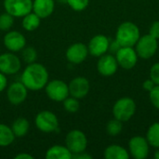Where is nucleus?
Instances as JSON below:
<instances>
[{
	"label": "nucleus",
	"instance_id": "nucleus-1",
	"mask_svg": "<svg viewBox=\"0 0 159 159\" xmlns=\"http://www.w3.org/2000/svg\"><path fill=\"white\" fill-rule=\"evenodd\" d=\"M48 72L47 68L38 62L27 64L21 74L20 81L28 90L37 91L45 89L48 82Z\"/></svg>",
	"mask_w": 159,
	"mask_h": 159
},
{
	"label": "nucleus",
	"instance_id": "nucleus-2",
	"mask_svg": "<svg viewBox=\"0 0 159 159\" xmlns=\"http://www.w3.org/2000/svg\"><path fill=\"white\" fill-rule=\"evenodd\" d=\"M140 37L139 27L131 21L121 23L116 34V39L121 47H134Z\"/></svg>",
	"mask_w": 159,
	"mask_h": 159
},
{
	"label": "nucleus",
	"instance_id": "nucleus-3",
	"mask_svg": "<svg viewBox=\"0 0 159 159\" xmlns=\"http://www.w3.org/2000/svg\"><path fill=\"white\" fill-rule=\"evenodd\" d=\"M136 112V103L133 99L129 97H124L116 102L113 106L114 117L122 121H129Z\"/></svg>",
	"mask_w": 159,
	"mask_h": 159
},
{
	"label": "nucleus",
	"instance_id": "nucleus-4",
	"mask_svg": "<svg viewBox=\"0 0 159 159\" xmlns=\"http://www.w3.org/2000/svg\"><path fill=\"white\" fill-rule=\"evenodd\" d=\"M34 125L43 133H52L59 129V119L53 112L44 110L36 115Z\"/></svg>",
	"mask_w": 159,
	"mask_h": 159
},
{
	"label": "nucleus",
	"instance_id": "nucleus-5",
	"mask_svg": "<svg viewBox=\"0 0 159 159\" xmlns=\"http://www.w3.org/2000/svg\"><path fill=\"white\" fill-rule=\"evenodd\" d=\"M64 145L73 155L86 151L88 147V138L86 134L79 129H72L67 133L64 140Z\"/></svg>",
	"mask_w": 159,
	"mask_h": 159
},
{
	"label": "nucleus",
	"instance_id": "nucleus-6",
	"mask_svg": "<svg viewBox=\"0 0 159 159\" xmlns=\"http://www.w3.org/2000/svg\"><path fill=\"white\" fill-rule=\"evenodd\" d=\"M45 91L48 98L56 102H62L68 96H70L68 84L60 79L48 81L45 87Z\"/></svg>",
	"mask_w": 159,
	"mask_h": 159
},
{
	"label": "nucleus",
	"instance_id": "nucleus-7",
	"mask_svg": "<svg viewBox=\"0 0 159 159\" xmlns=\"http://www.w3.org/2000/svg\"><path fill=\"white\" fill-rule=\"evenodd\" d=\"M134 47L138 57L142 59H150L157 51L158 42L157 38L148 34L140 37Z\"/></svg>",
	"mask_w": 159,
	"mask_h": 159
},
{
	"label": "nucleus",
	"instance_id": "nucleus-8",
	"mask_svg": "<svg viewBox=\"0 0 159 159\" xmlns=\"http://www.w3.org/2000/svg\"><path fill=\"white\" fill-rule=\"evenodd\" d=\"M4 9L14 18H22L33 9V0H4Z\"/></svg>",
	"mask_w": 159,
	"mask_h": 159
},
{
	"label": "nucleus",
	"instance_id": "nucleus-9",
	"mask_svg": "<svg viewBox=\"0 0 159 159\" xmlns=\"http://www.w3.org/2000/svg\"><path fill=\"white\" fill-rule=\"evenodd\" d=\"M21 68V61L14 52L0 54V72L6 75L17 74Z\"/></svg>",
	"mask_w": 159,
	"mask_h": 159
},
{
	"label": "nucleus",
	"instance_id": "nucleus-10",
	"mask_svg": "<svg viewBox=\"0 0 159 159\" xmlns=\"http://www.w3.org/2000/svg\"><path fill=\"white\" fill-rule=\"evenodd\" d=\"M149 143L143 136H134L129 142V153L135 159H144L149 155Z\"/></svg>",
	"mask_w": 159,
	"mask_h": 159
},
{
	"label": "nucleus",
	"instance_id": "nucleus-11",
	"mask_svg": "<svg viewBox=\"0 0 159 159\" xmlns=\"http://www.w3.org/2000/svg\"><path fill=\"white\" fill-rule=\"evenodd\" d=\"M116 59L120 67L130 70L137 64L138 54L133 47H121L116 53Z\"/></svg>",
	"mask_w": 159,
	"mask_h": 159
},
{
	"label": "nucleus",
	"instance_id": "nucleus-12",
	"mask_svg": "<svg viewBox=\"0 0 159 159\" xmlns=\"http://www.w3.org/2000/svg\"><path fill=\"white\" fill-rule=\"evenodd\" d=\"M3 44L10 52H20L26 46L25 36L19 31H7L4 35Z\"/></svg>",
	"mask_w": 159,
	"mask_h": 159
},
{
	"label": "nucleus",
	"instance_id": "nucleus-13",
	"mask_svg": "<svg viewBox=\"0 0 159 159\" xmlns=\"http://www.w3.org/2000/svg\"><path fill=\"white\" fill-rule=\"evenodd\" d=\"M28 96V89L22 84L21 81L11 83L7 88V101L13 105L21 104Z\"/></svg>",
	"mask_w": 159,
	"mask_h": 159
},
{
	"label": "nucleus",
	"instance_id": "nucleus-14",
	"mask_svg": "<svg viewBox=\"0 0 159 159\" xmlns=\"http://www.w3.org/2000/svg\"><path fill=\"white\" fill-rule=\"evenodd\" d=\"M88 46L83 43H75L66 49L65 56L69 62L73 64L82 63L89 56Z\"/></svg>",
	"mask_w": 159,
	"mask_h": 159
},
{
	"label": "nucleus",
	"instance_id": "nucleus-15",
	"mask_svg": "<svg viewBox=\"0 0 159 159\" xmlns=\"http://www.w3.org/2000/svg\"><path fill=\"white\" fill-rule=\"evenodd\" d=\"M69 94L78 100L86 97L90 89L89 81L84 76H76L68 84Z\"/></svg>",
	"mask_w": 159,
	"mask_h": 159
},
{
	"label": "nucleus",
	"instance_id": "nucleus-16",
	"mask_svg": "<svg viewBox=\"0 0 159 159\" xmlns=\"http://www.w3.org/2000/svg\"><path fill=\"white\" fill-rule=\"evenodd\" d=\"M118 63L116 56L111 54H103L99 57L97 62V70L100 75L103 76H111L115 75L118 68Z\"/></svg>",
	"mask_w": 159,
	"mask_h": 159
},
{
	"label": "nucleus",
	"instance_id": "nucleus-17",
	"mask_svg": "<svg viewBox=\"0 0 159 159\" xmlns=\"http://www.w3.org/2000/svg\"><path fill=\"white\" fill-rule=\"evenodd\" d=\"M110 40L103 34H97L93 36L88 45L89 53L93 57H101L109 50Z\"/></svg>",
	"mask_w": 159,
	"mask_h": 159
},
{
	"label": "nucleus",
	"instance_id": "nucleus-18",
	"mask_svg": "<svg viewBox=\"0 0 159 159\" xmlns=\"http://www.w3.org/2000/svg\"><path fill=\"white\" fill-rule=\"evenodd\" d=\"M55 0H33V9L41 20L48 18L54 11Z\"/></svg>",
	"mask_w": 159,
	"mask_h": 159
},
{
	"label": "nucleus",
	"instance_id": "nucleus-19",
	"mask_svg": "<svg viewBox=\"0 0 159 159\" xmlns=\"http://www.w3.org/2000/svg\"><path fill=\"white\" fill-rule=\"evenodd\" d=\"M45 157L47 159H71L73 154L65 145L56 144L47 150Z\"/></svg>",
	"mask_w": 159,
	"mask_h": 159
},
{
	"label": "nucleus",
	"instance_id": "nucleus-20",
	"mask_svg": "<svg viewBox=\"0 0 159 159\" xmlns=\"http://www.w3.org/2000/svg\"><path fill=\"white\" fill-rule=\"evenodd\" d=\"M103 156L106 159H128L129 153L118 144H111L105 148Z\"/></svg>",
	"mask_w": 159,
	"mask_h": 159
},
{
	"label": "nucleus",
	"instance_id": "nucleus-21",
	"mask_svg": "<svg viewBox=\"0 0 159 159\" xmlns=\"http://www.w3.org/2000/svg\"><path fill=\"white\" fill-rule=\"evenodd\" d=\"M10 128H11L15 137L22 138L28 133V131L30 129V123L26 118L19 117L13 121Z\"/></svg>",
	"mask_w": 159,
	"mask_h": 159
},
{
	"label": "nucleus",
	"instance_id": "nucleus-22",
	"mask_svg": "<svg viewBox=\"0 0 159 159\" xmlns=\"http://www.w3.org/2000/svg\"><path fill=\"white\" fill-rule=\"evenodd\" d=\"M40 23H41V19L33 11L22 17L21 25L25 31L33 32L39 27Z\"/></svg>",
	"mask_w": 159,
	"mask_h": 159
},
{
	"label": "nucleus",
	"instance_id": "nucleus-23",
	"mask_svg": "<svg viewBox=\"0 0 159 159\" xmlns=\"http://www.w3.org/2000/svg\"><path fill=\"white\" fill-rule=\"evenodd\" d=\"M15 135L10 127L0 123V147H7L15 140Z\"/></svg>",
	"mask_w": 159,
	"mask_h": 159
},
{
	"label": "nucleus",
	"instance_id": "nucleus-24",
	"mask_svg": "<svg viewBox=\"0 0 159 159\" xmlns=\"http://www.w3.org/2000/svg\"><path fill=\"white\" fill-rule=\"evenodd\" d=\"M145 138L151 146L159 148V122H156L149 127Z\"/></svg>",
	"mask_w": 159,
	"mask_h": 159
},
{
	"label": "nucleus",
	"instance_id": "nucleus-25",
	"mask_svg": "<svg viewBox=\"0 0 159 159\" xmlns=\"http://www.w3.org/2000/svg\"><path fill=\"white\" fill-rule=\"evenodd\" d=\"M21 59L22 61L27 63H33L35 62L37 60V51L34 47H26L21 50Z\"/></svg>",
	"mask_w": 159,
	"mask_h": 159
},
{
	"label": "nucleus",
	"instance_id": "nucleus-26",
	"mask_svg": "<svg viewBox=\"0 0 159 159\" xmlns=\"http://www.w3.org/2000/svg\"><path fill=\"white\" fill-rule=\"evenodd\" d=\"M123 129V124L122 121L114 118L112 120H110L107 125H106V131L109 135L111 136H116L118 135Z\"/></svg>",
	"mask_w": 159,
	"mask_h": 159
},
{
	"label": "nucleus",
	"instance_id": "nucleus-27",
	"mask_svg": "<svg viewBox=\"0 0 159 159\" xmlns=\"http://www.w3.org/2000/svg\"><path fill=\"white\" fill-rule=\"evenodd\" d=\"M62 103H63L64 110L68 113H76L80 108V102L78 99L72 96H68L62 102Z\"/></svg>",
	"mask_w": 159,
	"mask_h": 159
},
{
	"label": "nucleus",
	"instance_id": "nucleus-28",
	"mask_svg": "<svg viewBox=\"0 0 159 159\" xmlns=\"http://www.w3.org/2000/svg\"><path fill=\"white\" fill-rule=\"evenodd\" d=\"M14 24V17L7 12L0 15V30L7 32L11 29Z\"/></svg>",
	"mask_w": 159,
	"mask_h": 159
},
{
	"label": "nucleus",
	"instance_id": "nucleus-29",
	"mask_svg": "<svg viewBox=\"0 0 159 159\" xmlns=\"http://www.w3.org/2000/svg\"><path fill=\"white\" fill-rule=\"evenodd\" d=\"M68 6L75 11H83L89 4V0H66Z\"/></svg>",
	"mask_w": 159,
	"mask_h": 159
},
{
	"label": "nucleus",
	"instance_id": "nucleus-30",
	"mask_svg": "<svg viewBox=\"0 0 159 159\" xmlns=\"http://www.w3.org/2000/svg\"><path fill=\"white\" fill-rule=\"evenodd\" d=\"M149 98L154 107L159 110V85H156L153 89L149 91Z\"/></svg>",
	"mask_w": 159,
	"mask_h": 159
},
{
	"label": "nucleus",
	"instance_id": "nucleus-31",
	"mask_svg": "<svg viewBox=\"0 0 159 159\" xmlns=\"http://www.w3.org/2000/svg\"><path fill=\"white\" fill-rule=\"evenodd\" d=\"M150 79H152L156 85H159V62L153 64V66L151 67Z\"/></svg>",
	"mask_w": 159,
	"mask_h": 159
},
{
	"label": "nucleus",
	"instance_id": "nucleus-32",
	"mask_svg": "<svg viewBox=\"0 0 159 159\" xmlns=\"http://www.w3.org/2000/svg\"><path fill=\"white\" fill-rule=\"evenodd\" d=\"M149 34L155 38L159 39V20H156L151 24L149 29Z\"/></svg>",
	"mask_w": 159,
	"mask_h": 159
},
{
	"label": "nucleus",
	"instance_id": "nucleus-33",
	"mask_svg": "<svg viewBox=\"0 0 159 159\" xmlns=\"http://www.w3.org/2000/svg\"><path fill=\"white\" fill-rule=\"evenodd\" d=\"M7 88V75L0 72V93L6 90Z\"/></svg>",
	"mask_w": 159,
	"mask_h": 159
},
{
	"label": "nucleus",
	"instance_id": "nucleus-34",
	"mask_svg": "<svg viewBox=\"0 0 159 159\" xmlns=\"http://www.w3.org/2000/svg\"><path fill=\"white\" fill-rule=\"evenodd\" d=\"M120 48H121V45L116 41V39L113 40V41L110 42V44H109V50H110L111 52L115 53V54L120 49Z\"/></svg>",
	"mask_w": 159,
	"mask_h": 159
},
{
	"label": "nucleus",
	"instance_id": "nucleus-35",
	"mask_svg": "<svg viewBox=\"0 0 159 159\" xmlns=\"http://www.w3.org/2000/svg\"><path fill=\"white\" fill-rule=\"evenodd\" d=\"M156 86V84L153 82V80L152 79H147V80H145L144 82H143V89L144 90H146V91H150V90H152L153 89V88Z\"/></svg>",
	"mask_w": 159,
	"mask_h": 159
},
{
	"label": "nucleus",
	"instance_id": "nucleus-36",
	"mask_svg": "<svg viewBox=\"0 0 159 159\" xmlns=\"http://www.w3.org/2000/svg\"><path fill=\"white\" fill-rule=\"evenodd\" d=\"M72 158H76V159H91L92 157L89 154H87L85 151L84 152H81V153H78V154H75V155H73V157Z\"/></svg>",
	"mask_w": 159,
	"mask_h": 159
},
{
	"label": "nucleus",
	"instance_id": "nucleus-37",
	"mask_svg": "<svg viewBox=\"0 0 159 159\" xmlns=\"http://www.w3.org/2000/svg\"><path fill=\"white\" fill-rule=\"evenodd\" d=\"M15 159H34V157L32 155H30L29 153L23 152V153H20L18 155H16L14 157Z\"/></svg>",
	"mask_w": 159,
	"mask_h": 159
},
{
	"label": "nucleus",
	"instance_id": "nucleus-38",
	"mask_svg": "<svg viewBox=\"0 0 159 159\" xmlns=\"http://www.w3.org/2000/svg\"><path fill=\"white\" fill-rule=\"evenodd\" d=\"M155 158L159 159V148H157V150L155 153Z\"/></svg>",
	"mask_w": 159,
	"mask_h": 159
},
{
	"label": "nucleus",
	"instance_id": "nucleus-39",
	"mask_svg": "<svg viewBox=\"0 0 159 159\" xmlns=\"http://www.w3.org/2000/svg\"><path fill=\"white\" fill-rule=\"evenodd\" d=\"M57 1H65L66 2V0H57Z\"/></svg>",
	"mask_w": 159,
	"mask_h": 159
}]
</instances>
